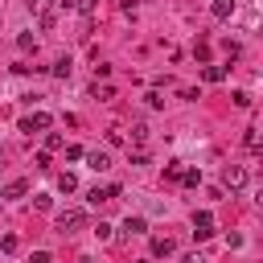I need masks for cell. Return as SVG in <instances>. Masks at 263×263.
<instances>
[{"instance_id": "obj_1", "label": "cell", "mask_w": 263, "mask_h": 263, "mask_svg": "<svg viewBox=\"0 0 263 263\" xmlns=\"http://www.w3.org/2000/svg\"><path fill=\"white\" fill-rule=\"evenodd\" d=\"M53 226H58V234H78V230L86 226V214H82V210H66V214H58Z\"/></svg>"}, {"instance_id": "obj_2", "label": "cell", "mask_w": 263, "mask_h": 263, "mask_svg": "<svg viewBox=\"0 0 263 263\" xmlns=\"http://www.w3.org/2000/svg\"><path fill=\"white\" fill-rule=\"evenodd\" d=\"M210 234H214V214H210V210L193 214V238H197V242H205Z\"/></svg>"}, {"instance_id": "obj_3", "label": "cell", "mask_w": 263, "mask_h": 263, "mask_svg": "<svg viewBox=\"0 0 263 263\" xmlns=\"http://www.w3.org/2000/svg\"><path fill=\"white\" fill-rule=\"evenodd\" d=\"M45 127H49V115H45V111H33V115H25V119H21V132H25V136L45 132Z\"/></svg>"}, {"instance_id": "obj_4", "label": "cell", "mask_w": 263, "mask_h": 263, "mask_svg": "<svg viewBox=\"0 0 263 263\" xmlns=\"http://www.w3.org/2000/svg\"><path fill=\"white\" fill-rule=\"evenodd\" d=\"M222 185H226V189H242V185H247V168H242V164H226Z\"/></svg>"}, {"instance_id": "obj_5", "label": "cell", "mask_w": 263, "mask_h": 263, "mask_svg": "<svg viewBox=\"0 0 263 263\" xmlns=\"http://www.w3.org/2000/svg\"><path fill=\"white\" fill-rule=\"evenodd\" d=\"M86 164H90L95 173H107V168H111V156H107L103 148H95V152H86Z\"/></svg>"}, {"instance_id": "obj_6", "label": "cell", "mask_w": 263, "mask_h": 263, "mask_svg": "<svg viewBox=\"0 0 263 263\" xmlns=\"http://www.w3.org/2000/svg\"><path fill=\"white\" fill-rule=\"evenodd\" d=\"M144 230H148V222H144V218H140V214H136V218H132V214H127V222H123V234H127V238H132V234H144Z\"/></svg>"}, {"instance_id": "obj_7", "label": "cell", "mask_w": 263, "mask_h": 263, "mask_svg": "<svg viewBox=\"0 0 263 263\" xmlns=\"http://www.w3.org/2000/svg\"><path fill=\"white\" fill-rule=\"evenodd\" d=\"M173 251H177V242H173V238H152V255H160V259H164V255H173Z\"/></svg>"}, {"instance_id": "obj_8", "label": "cell", "mask_w": 263, "mask_h": 263, "mask_svg": "<svg viewBox=\"0 0 263 263\" xmlns=\"http://www.w3.org/2000/svg\"><path fill=\"white\" fill-rule=\"evenodd\" d=\"M210 12H214L218 21H226V16L234 12V0H214V4H210Z\"/></svg>"}, {"instance_id": "obj_9", "label": "cell", "mask_w": 263, "mask_h": 263, "mask_svg": "<svg viewBox=\"0 0 263 263\" xmlns=\"http://www.w3.org/2000/svg\"><path fill=\"white\" fill-rule=\"evenodd\" d=\"M25 193H29L25 181H8V185H4V197H8V201H12V197H25Z\"/></svg>"}, {"instance_id": "obj_10", "label": "cell", "mask_w": 263, "mask_h": 263, "mask_svg": "<svg viewBox=\"0 0 263 263\" xmlns=\"http://www.w3.org/2000/svg\"><path fill=\"white\" fill-rule=\"evenodd\" d=\"M181 185H201V168H181Z\"/></svg>"}, {"instance_id": "obj_11", "label": "cell", "mask_w": 263, "mask_h": 263, "mask_svg": "<svg viewBox=\"0 0 263 263\" xmlns=\"http://www.w3.org/2000/svg\"><path fill=\"white\" fill-rule=\"evenodd\" d=\"M58 189H62V193H74V189H78L74 173H62V177H58Z\"/></svg>"}, {"instance_id": "obj_12", "label": "cell", "mask_w": 263, "mask_h": 263, "mask_svg": "<svg viewBox=\"0 0 263 263\" xmlns=\"http://www.w3.org/2000/svg\"><path fill=\"white\" fill-rule=\"evenodd\" d=\"M226 78V66H205V82H222Z\"/></svg>"}, {"instance_id": "obj_13", "label": "cell", "mask_w": 263, "mask_h": 263, "mask_svg": "<svg viewBox=\"0 0 263 263\" xmlns=\"http://www.w3.org/2000/svg\"><path fill=\"white\" fill-rule=\"evenodd\" d=\"M242 140H247V148H251V152H259V127H247V136H242Z\"/></svg>"}, {"instance_id": "obj_14", "label": "cell", "mask_w": 263, "mask_h": 263, "mask_svg": "<svg viewBox=\"0 0 263 263\" xmlns=\"http://www.w3.org/2000/svg\"><path fill=\"white\" fill-rule=\"evenodd\" d=\"M86 201H90V205H99V201H111V197H107V189H99V185H95V189L86 193Z\"/></svg>"}, {"instance_id": "obj_15", "label": "cell", "mask_w": 263, "mask_h": 263, "mask_svg": "<svg viewBox=\"0 0 263 263\" xmlns=\"http://www.w3.org/2000/svg\"><path fill=\"white\" fill-rule=\"evenodd\" d=\"M16 247H21V242H16V234H4V238H0V251H4V255H12Z\"/></svg>"}, {"instance_id": "obj_16", "label": "cell", "mask_w": 263, "mask_h": 263, "mask_svg": "<svg viewBox=\"0 0 263 263\" xmlns=\"http://www.w3.org/2000/svg\"><path fill=\"white\" fill-rule=\"evenodd\" d=\"M16 45H21L25 53H29V49H37V41H33V33H21V37H16Z\"/></svg>"}, {"instance_id": "obj_17", "label": "cell", "mask_w": 263, "mask_h": 263, "mask_svg": "<svg viewBox=\"0 0 263 263\" xmlns=\"http://www.w3.org/2000/svg\"><path fill=\"white\" fill-rule=\"evenodd\" d=\"M53 74H58V78H70V58H62V62H53Z\"/></svg>"}, {"instance_id": "obj_18", "label": "cell", "mask_w": 263, "mask_h": 263, "mask_svg": "<svg viewBox=\"0 0 263 263\" xmlns=\"http://www.w3.org/2000/svg\"><path fill=\"white\" fill-rule=\"evenodd\" d=\"M164 181H181V164H177V160L164 164Z\"/></svg>"}, {"instance_id": "obj_19", "label": "cell", "mask_w": 263, "mask_h": 263, "mask_svg": "<svg viewBox=\"0 0 263 263\" xmlns=\"http://www.w3.org/2000/svg\"><path fill=\"white\" fill-rule=\"evenodd\" d=\"M95 95H99L103 103H111V99H115V90H111V86H99V82H95Z\"/></svg>"}, {"instance_id": "obj_20", "label": "cell", "mask_w": 263, "mask_h": 263, "mask_svg": "<svg viewBox=\"0 0 263 263\" xmlns=\"http://www.w3.org/2000/svg\"><path fill=\"white\" fill-rule=\"evenodd\" d=\"M132 140H136V144H144V140H148V127H144V123H136V127H132Z\"/></svg>"}, {"instance_id": "obj_21", "label": "cell", "mask_w": 263, "mask_h": 263, "mask_svg": "<svg viewBox=\"0 0 263 263\" xmlns=\"http://www.w3.org/2000/svg\"><path fill=\"white\" fill-rule=\"evenodd\" d=\"M45 148H49V152H58V148H62V136H58V132H49V136H45Z\"/></svg>"}, {"instance_id": "obj_22", "label": "cell", "mask_w": 263, "mask_h": 263, "mask_svg": "<svg viewBox=\"0 0 263 263\" xmlns=\"http://www.w3.org/2000/svg\"><path fill=\"white\" fill-rule=\"evenodd\" d=\"M95 238H99V242H107V238H111V226H107V222H99V226H95Z\"/></svg>"}, {"instance_id": "obj_23", "label": "cell", "mask_w": 263, "mask_h": 263, "mask_svg": "<svg viewBox=\"0 0 263 263\" xmlns=\"http://www.w3.org/2000/svg\"><path fill=\"white\" fill-rule=\"evenodd\" d=\"M107 144H123V127H111L107 132Z\"/></svg>"}, {"instance_id": "obj_24", "label": "cell", "mask_w": 263, "mask_h": 263, "mask_svg": "<svg viewBox=\"0 0 263 263\" xmlns=\"http://www.w3.org/2000/svg\"><path fill=\"white\" fill-rule=\"evenodd\" d=\"M82 156H86V152H82L78 144H70V148H66V160H82Z\"/></svg>"}, {"instance_id": "obj_25", "label": "cell", "mask_w": 263, "mask_h": 263, "mask_svg": "<svg viewBox=\"0 0 263 263\" xmlns=\"http://www.w3.org/2000/svg\"><path fill=\"white\" fill-rule=\"evenodd\" d=\"M29 263H53V259H49V251H33V259H29Z\"/></svg>"}, {"instance_id": "obj_26", "label": "cell", "mask_w": 263, "mask_h": 263, "mask_svg": "<svg viewBox=\"0 0 263 263\" xmlns=\"http://www.w3.org/2000/svg\"><path fill=\"white\" fill-rule=\"evenodd\" d=\"M74 8H82V12H86V16H90V12H95V0H78V4H74Z\"/></svg>"}, {"instance_id": "obj_27", "label": "cell", "mask_w": 263, "mask_h": 263, "mask_svg": "<svg viewBox=\"0 0 263 263\" xmlns=\"http://www.w3.org/2000/svg\"><path fill=\"white\" fill-rule=\"evenodd\" d=\"M45 4H49V0H29V8H41V12H45Z\"/></svg>"}, {"instance_id": "obj_28", "label": "cell", "mask_w": 263, "mask_h": 263, "mask_svg": "<svg viewBox=\"0 0 263 263\" xmlns=\"http://www.w3.org/2000/svg\"><path fill=\"white\" fill-rule=\"evenodd\" d=\"M0 168H4V152H0Z\"/></svg>"}]
</instances>
